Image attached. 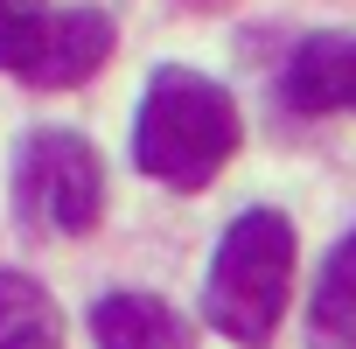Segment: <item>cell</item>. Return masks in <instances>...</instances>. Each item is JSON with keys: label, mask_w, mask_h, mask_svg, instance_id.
<instances>
[{"label": "cell", "mask_w": 356, "mask_h": 349, "mask_svg": "<svg viewBox=\"0 0 356 349\" xmlns=\"http://www.w3.org/2000/svg\"><path fill=\"white\" fill-rule=\"evenodd\" d=\"M245 119L231 105V91L203 70L161 63L140 91L133 112V168L154 174L161 189H203L224 174V161L238 154Z\"/></svg>", "instance_id": "1"}, {"label": "cell", "mask_w": 356, "mask_h": 349, "mask_svg": "<svg viewBox=\"0 0 356 349\" xmlns=\"http://www.w3.org/2000/svg\"><path fill=\"white\" fill-rule=\"evenodd\" d=\"M286 286H293V224L280 210H245L217 238V259L203 279V321L231 349H273Z\"/></svg>", "instance_id": "2"}, {"label": "cell", "mask_w": 356, "mask_h": 349, "mask_svg": "<svg viewBox=\"0 0 356 349\" xmlns=\"http://www.w3.org/2000/svg\"><path fill=\"white\" fill-rule=\"evenodd\" d=\"M105 210V161L84 133L42 126L15 154V217L49 238H84Z\"/></svg>", "instance_id": "3"}, {"label": "cell", "mask_w": 356, "mask_h": 349, "mask_svg": "<svg viewBox=\"0 0 356 349\" xmlns=\"http://www.w3.org/2000/svg\"><path fill=\"white\" fill-rule=\"evenodd\" d=\"M112 15H98V8H63V15H42L35 22V35L22 42V56L8 63L22 84H35V91H70V84H84L91 70H105V56H112Z\"/></svg>", "instance_id": "4"}, {"label": "cell", "mask_w": 356, "mask_h": 349, "mask_svg": "<svg viewBox=\"0 0 356 349\" xmlns=\"http://www.w3.org/2000/svg\"><path fill=\"white\" fill-rule=\"evenodd\" d=\"M286 105L293 112H356V35L321 29L286 63Z\"/></svg>", "instance_id": "5"}, {"label": "cell", "mask_w": 356, "mask_h": 349, "mask_svg": "<svg viewBox=\"0 0 356 349\" xmlns=\"http://www.w3.org/2000/svg\"><path fill=\"white\" fill-rule=\"evenodd\" d=\"M91 335L98 349H196V328L161 293H105L91 307Z\"/></svg>", "instance_id": "6"}, {"label": "cell", "mask_w": 356, "mask_h": 349, "mask_svg": "<svg viewBox=\"0 0 356 349\" xmlns=\"http://www.w3.org/2000/svg\"><path fill=\"white\" fill-rule=\"evenodd\" d=\"M307 349H356V238H342L314 273Z\"/></svg>", "instance_id": "7"}, {"label": "cell", "mask_w": 356, "mask_h": 349, "mask_svg": "<svg viewBox=\"0 0 356 349\" xmlns=\"http://www.w3.org/2000/svg\"><path fill=\"white\" fill-rule=\"evenodd\" d=\"M0 349H63V307L15 266H0Z\"/></svg>", "instance_id": "8"}, {"label": "cell", "mask_w": 356, "mask_h": 349, "mask_svg": "<svg viewBox=\"0 0 356 349\" xmlns=\"http://www.w3.org/2000/svg\"><path fill=\"white\" fill-rule=\"evenodd\" d=\"M42 15H49V0H0V70L22 56V42L35 35Z\"/></svg>", "instance_id": "9"}, {"label": "cell", "mask_w": 356, "mask_h": 349, "mask_svg": "<svg viewBox=\"0 0 356 349\" xmlns=\"http://www.w3.org/2000/svg\"><path fill=\"white\" fill-rule=\"evenodd\" d=\"M189 8H231V0H189Z\"/></svg>", "instance_id": "10"}]
</instances>
